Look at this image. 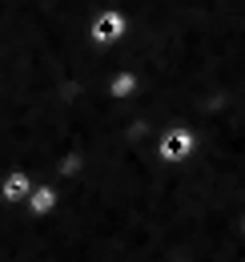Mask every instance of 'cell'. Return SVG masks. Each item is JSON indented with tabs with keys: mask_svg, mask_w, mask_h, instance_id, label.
Masks as SVG:
<instances>
[{
	"mask_svg": "<svg viewBox=\"0 0 245 262\" xmlns=\"http://www.w3.org/2000/svg\"><path fill=\"white\" fill-rule=\"evenodd\" d=\"M197 145H201V137L189 125H165L153 141V154H157V162H165V165H181L197 154Z\"/></svg>",
	"mask_w": 245,
	"mask_h": 262,
	"instance_id": "cell-1",
	"label": "cell"
},
{
	"mask_svg": "<svg viewBox=\"0 0 245 262\" xmlns=\"http://www.w3.org/2000/svg\"><path fill=\"white\" fill-rule=\"evenodd\" d=\"M29 190H32V173L24 165H8V169L0 173V202H4V206H24Z\"/></svg>",
	"mask_w": 245,
	"mask_h": 262,
	"instance_id": "cell-2",
	"label": "cell"
},
{
	"mask_svg": "<svg viewBox=\"0 0 245 262\" xmlns=\"http://www.w3.org/2000/svg\"><path fill=\"white\" fill-rule=\"evenodd\" d=\"M61 202H64V194L53 186V182H40V186H32L29 190V198H24V210H29L32 218H53L57 210H61Z\"/></svg>",
	"mask_w": 245,
	"mask_h": 262,
	"instance_id": "cell-3",
	"label": "cell"
},
{
	"mask_svg": "<svg viewBox=\"0 0 245 262\" xmlns=\"http://www.w3.org/2000/svg\"><path fill=\"white\" fill-rule=\"evenodd\" d=\"M121 33H125V20L117 16V12L92 20V40H96V45H113V40H121Z\"/></svg>",
	"mask_w": 245,
	"mask_h": 262,
	"instance_id": "cell-4",
	"label": "cell"
},
{
	"mask_svg": "<svg viewBox=\"0 0 245 262\" xmlns=\"http://www.w3.org/2000/svg\"><path fill=\"white\" fill-rule=\"evenodd\" d=\"M137 93V73L133 69H121V73H113V81H109V101H125Z\"/></svg>",
	"mask_w": 245,
	"mask_h": 262,
	"instance_id": "cell-5",
	"label": "cell"
},
{
	"mask_svg": "<svg viewBox=\"0 0 245 262\" xmlns=\"http://www.w3.org/2000/svg\"><path fill=\"white\" fill-rule=\"evenodd\" d=\"M165 262H189V258H181V254H173V258H165Z\"/></svg>",
	"mask_w": 245,
	"mask_h": 262,
	"instance_id": "cell-6",
	"label": "cell"
}]
</instances>
